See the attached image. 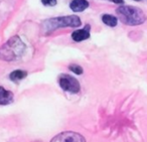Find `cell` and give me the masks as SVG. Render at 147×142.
Masks as SVG:
<instances>
[{
	"mask_svg": "<svg viewBox=\"0 0 147 142\" xmlns=\"http://www.w3.org/2000/svg\"><path fill=\"white\" fill-rule=\"evenodd\" d=\"M25 49V45L18 37L9 39L0 49V59L3 61H14L22 55Z\"/></svg>",
	"mask_w": 147,
	"mask_h": 142,
	"instance_id": "obj_1",
	"label": "cell"
},
{
	"mask_svg": "<svg viewBox=\"0 0 147 142\" xmlns=\"http://www.w3.org/2000/svg\"><path fill=\"white\" fill-rule=\"evenodd\" d=\"M117 14L121 21L127 25H138L145 21V15L139 8L133 6H121L117 8Z\"/></svg>",
	"mask_w": 147,
	"mask_h": 142,
	"instance_id": "obj_2",
	"label": "cell"
},
{
	"mask_svg": "<svg viewBox=\"0 0 147 142\" xmlns=\"http://www.w3.org/2000/svg\"><path fill=\"white\" fill-rule=\"evenodd\" d=\"M80 25V18L78 16L71 15V16L55 17V18L45 20L43 22V28L47 32H51L59 27H77Z\"/></svg>",
	"mask_w": 147,
	"mask_h": 142,
	"instance_id": "obj_3",
	"label": "cell"
},
{
	"mask_svg": "<svg viewBox=\"0 0 147 142\" xmlns=\"http://www.w3.org/2000/svg\"><path fill=\"white\" fill-rule=\"evenodd\" d=\"M59 84L63 91L77 94L80 91V83L78 80L69 75H61L59 78Z\"/></svg>",
	"mask_w": 147,
	"mask_h": 142,
	"instance_id": "obj_4",
	"label": "cell"
},
{
	"mask_svg": "<svg viewBox=\"0 0 147 142\" xmlns=\"http://www.w3.org/2000/svg\"><path fill=\"white\" fill-rule=\"evenodd\" d=\"M51 142H86V140L80 133L67 131L55 136Z\"/></svg>",
	"mask_w": 147,
	"mask_h": 142,
	"instance_id": "obj_5",
	"label": "cell"
},
{
	"mask_svg": "<svg viewBox=\"0 0 147 142\" xmlns=\"http://www.w3.org/2000/svg\"><path fill=\"white\" fill-rule=\"evenodd\" d=\"M89 37H90V25H86L85 28L79 29L71 33V39L75 41H82L88 39Z\"/></svg>",
	"mask_w": 147,
	"mask_h": 142,
	"instance_id": "obj_6",
	"label": "cell"
},
{
	"mask_svg": "<svg viewBox=\"0 0 147 142\" xmlns=\"http://www.w3.org/2000/svg\"><path fill=\"white\" fill-rule=\"evenodd\" d=\"M13 94L12 92L7 91L3 87L0 86V105H8L12 103Z\"/></svg>",
	"mask_w": 147,
	"mask_h": 142,
	"instance_id": "obj_7",
	"label": "cell"
},
{
	"mask_svg": "<svg viewBox=\"0 0 147 142\" xmlns=\"http://www.w3.org/2000/svg\"><path fill=\"white\" fill-rule=\"evenodd\" d=\"M69 7L75 12H81V11H84L86 8H88L89 2L87 0H74L69 4Z\"/></svg>",
	"mask_w": 147,
	"mask_h": 142,
	"instance_id": "obj_8",
	"label": "cell"
},
{
	"mask_svg": "<svg viewBox=\"0 0 147 142\" xmlns=\"http://www.w3.org/2000/svg\"><path fill=\"white\" fill-rule=\"evenodd\" d=\"M26 76H27L26 72L21 71V70H16V71L12 72V73L10 74L9 78H10V80L12 82H18V81H20V80L24 79Z\"/></svg>",
	"mask_w": 147,
	"mask_h": 142,
	"instance_id": "obj_9",
	"label": "cell"
},
{
	"mask_svg": "<svg viewBox=\"0 0 147 142\" xmlns=\"http://www.w3.org/2000/svg\"><path fill=\"white\" fill-rule=\"evenodd\" d=\"M102 21L105 23L106 25L111 27H114L117 25V18L113 15L110 14H104L102 16Z\"/></svg>",
	"mask_w": 147,
	"mask_h": 142,
	"instance_id": "obj_10",
	"label": "cell"
},
{
	"mask_svg": "<svg viewBox=\"0 0 147 142\" xmlns=\"http://www.w3.org/2000/svg\"><path fill=\"white\" fill-rule=\"evenodd\" d=\"M69 68V70H71V72H74V73L76 74V75H82V74H83V68L80 67V66H78V65H71Z\"/></svg>",
	"mask_w": 147,
	"mask_h": 142,
	"instance_id": "obj_11",
	"label": "cell"
},
{
	"mask_svg": "<svg viewBox=\"0 0 147 142\" xmlns=\"http://www.w3.org/2000/svg\"><path fill=\"white\" fill-rule=\"evenodd\" d=\"M41 2L45 5H49V6H53L57 4V0H41Z\"/></svg>",
	"mask_w": 147,
	"mask_h": 142,
	"instance_id": "obj_12",
	"label": "cell"
},
{
	"mask_svg": "<svg viewBox=\"0 0 147 142\" xmlns=\"http://www.w3.org/2000/svg\"><path fill=\"white\" fill-rule=\"evenodd\" d=\"M109 1H112V2H114V3H117V4L123 3V0H109Z\"/></svg>",
	"mask_w": 147,
	"mask_h": 142,
	"instance_id": "obj_13",
	"label": "cell"
},
{
	"mask_svg": "<svg viewBox=\"0 0 147 142\" xmlns=\"http://www.w3.org/2000/svg\"><path fill=\"white\" fill-rule=\"evenodd\" d=\"M136 1H140V0H136Z\"/></svg>",
	"mask_w": 147,
	"mask_h": 142,
	"instance_id": "obj_14",
	"label": "cell"
}]
</instances>
